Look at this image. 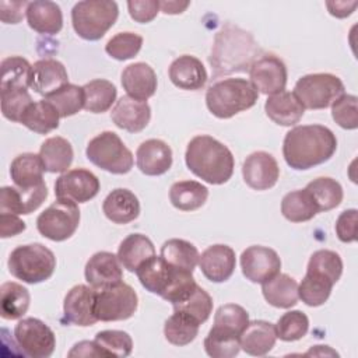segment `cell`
I'll return each mask as SVG.
<instances>
[{
	"label": "cell",
	"instance_id": "cell-25",
	"mask_svg": "<svg viewBox=\"0 0 358 358\" xmlns=\"http://www.w3.org/2000/svg\"><path fill=\"white\" fill-rule=\"evenodd\" d=\"M27 21L29 28L38 34L55 35L63 28V14L59 4L49 0L29 1L27 6Z\"/></svg>",
	"mask_w": 358,
	"mask_h": 358
},
{
	"label": "cell",
	"instance_id": "cell-19",
	"mask_svg": "<svg viewBox=\"0 0 358 358\" xmlns=\"http://www.w3.org/2000/svg\"><path fill=\"white\" fill-rule=\"evenodd\" d=\"M199 267L203 275L213 282H224L235 271L236 257L231 246L217 243L208 246L199 256Z\"/></svg>",
	"mask_w": 358,
	"mask_h": 358
},
{
	"label": "cell",
	"instance_id": "cell-26",
	"mask_svg": "<svg viewBox=\"0 0 358 358\" xmlns=\"http://www.w3.org/2000/svg\"><path fill=\"white\" fill-rule=\"evenodd\" d=\"M277 340L275 327L266 320H252L239 336L241 348L253 357H263L268 354Z\"/></svg>",
	"mask_w": 358,
	"mask_h": 358
},
{
	"label": "cell",
	"instance_id": "cell-49",
	"mask_svg": "<svg viewBox=\"0 0 358 358\" xmlns=\"http://www.w3.org/2000/svg\"><path fill=\"white\" fill-rule=\"evenodd\" d=\"M1 92V113L7 120L21 122L22 115L34 102L27 88H3Z\"/></svg>",
	"mask_w": 358,
	"mask_h": 358
},
{
	"label": "cell",
	"instance_id": "cell-43",
	"mask_svg": "<svg viewBox=\"0 0 358 358\" xmlns=\"http://www.w3.org/2000/svg\"><path fill=\"white\" fill-rule=\"evenodd\" d=\"M204 350L213 358H232L241 351L239 336L211 327L204 338Z\"/></svg>",
	"mask_w": 358,
	"mask_h": 358
},
{
	"label": "cell",
	"instance_id": "cell-42",
	"mask_svg": "<svg viewBox=\"0 0 358 358\" xmlns=\"http://www.w3.org/2000/svg\"><path fill=\"white\" fill-rule=\"evenodd\" d=\"M32 64L21 56H10L1 60L0 70V90L3 88H27L29 87Z\"/></svg>",
	"mask_w": 358,
	"mask_h": 358
},
{
	"label": "cell",
	"instance_id": "cell-59",
	"mask_svg": "<svg viewBox=\"0 0 358 358\" xmlns=\"http://www.w3.org/2000/svg\"><path fill=\"white\" fill-rule=\"evenodd\" d=\"M189 6H190V1H176V0L159 1V10L165 14H180Z\"/></svg>",
	"mask_w": 358,
	"mask_h": 358
},
{
	"label": "cell",
	"instance_id": "cell-4",
	"mask_svg": "<svg viewBox=\"0 0 358 358\" xmlns=\"http://www.w3.org/2000/svg\"><path fill=\"white\" fill-rule=\"evenodd\" d=\"M141 285L172 305L186 298L197 285L193 273L168 264L161 256H152L134 271Z\"/></svg>",
	"mask_w": 358,
	"mask_h": 358
},
{
	"label": "cell",
	"instance_id": "cell-29",
	"mask_svg": "<svg viewBox=\"0 0 358 358\" xmlns=\"http://www.w3.org/2000/svg\"><path fill=\"white\" fill-rule=\"evenodd\" d=\"M264 110L268 119L280 126H294L303 116V106L289 91H281L266 99Z\"/></svg>",
	"mask_w": 358,
	"mask_h": 358
},
{
	"label": "cell",
	"instance_id": "cell-41",
	"mask_svg": "<svg viewBox=\"0 0 358 358\" xmlns=\"http://www.w3.org/2000/svg\"><path fill=\"white\" fill-rule=\"evenodd\" d=\"M333 285L334 284L324 275L306 271L303 280L298 285V296L308 306H320L329 299Z\"/></svg>",
	"mask_w": 358,
	"mask_h": 358
},
{
	"label": "cell",
	"instance_id": "cell-54",
	"mask_svg": "<svg viewBox=\"0 0 358 358\" xmlns=\"http://www.w3.org/2000/svg\"><path fill=\"white\" fill-rule=\"evenodd\" d=\"M358 211L355 208H350L343 211L337 221H336V234L337 238L344 242V243H350V242H355L357 241V214Z\"/></svg>",
	"mask_w": 358,
	"mask_h": 358
},
{
	"label": "cell",
	"instance_id": "cell-7",
	"mask_svg": "<svg viewBox=\"0 0 358 358\" xmlns=\"http://www.w3.org/2000/svg\"><path fill=\"white\" fill-rule=\"evenodd\" d=\"M119 8L112 0H84L74 4L71 24L76 34L85 41L101 39L116 22Z\"/></svg>",
	"mask_w": 358,
	"mask_h": 358
},
{
	"label": "cell",
	"instance_id": "cell-15",
	"mask_svg": "<svg viewBox=\"0 0 358 358\" xmlns=\"http://www.w3.org/2000/svg\"><path fill=\"white\" fill-rule=\"evenodd\" d=\"M241 268L246 280L263 284L281 270V259L274 249L253 245L241 255Z\"/></svg>",
	"mask_w": 358,
	"mask_h": 358
},
{
	"label": "cell",
	"instance_id": "cell-52",
	"mask_svg": "<svg viewBox=\"0 0 358 358\" xmlns=\"http://www.w3.org/2000/svg\"><path fill=\"white\" fill-rule=\"evenodd\" d=\"M358 98L355 95L343 94L331 103L333 120L345 130H355L358 127Z\"/></svg>",
	"mask_w": 358,
	"mask_h": 358
},
{
	"label": "cell",
	"instance_id": "cell-17",
	"mask_svg": "<svg viewBox=\"0 0 358 358\" xmlns=\"http://www.w3.org/2000/svg\"><path fill=\"white\" fill-rule=\"evenodd\" d=\"M122 267L123 266L120 264L117 255L105 250L96 252L88 259L85 264V281L96 291L113 287L123 280Z\"/></svg>",
	"mask_w": 358,
	"mask_h": 358
},
{
	"label": "cell",
	"instance_id": "cell-1",
	"mask_svg": "<svg viewBox=\"0 0 358 358\" xmlns=\"http://www.w3.org/2000/svg\"><path fill=\"white\" fill-rule=\"evenodd\" d=\"M336 150L334 133L322 124L295 126L282 141L284 159L295 171H306L327 162Z\"/></svg>",
	"mask_w": 358,
	"mask_h": 358
},
{
	"label": "cell",
	"instance_id": "cell-40",
	"mask_svg": "<svg viewBox=\"0 0 358 358\" xmlns=\"http://www.w3.org/2000/svg\"><path fill=\"white\" fill-rule=\"evenodd\" d=\"M305 189L309 192L313 201L316 203L319 213L333 210L343 201V187L333 178H316L309 182Z\"/></svg>",
	"mask_w": 358,
	"mask_h": 358
},
{
	"label": "cell",
	"instance_id": "cell-56",
	"mask_svg": "<svg viewBox=\"0 0 358 358\" xmlns=\"http://www.w3.org/2000/svg\"><path fill=\"white\" fill-rule=\"evenodd\" d=\"M25 222L17 215L10 213H0V236L10 238L25 231Z\"/></svg>",
	"mask_w": 358,
	"mask_h": 358
},
{
	"label": "cell",
	"instance_id": "cell-35",
	"mask_svg": "<svg viewBox=\"0 0 358 358\" xmlns=\"http://www.w3.org/2000/svg\"><path fill=\"white\" fill-rule=\"evenodd\" d=\"M29 291L14 281L1 284L0 287V312L6 320H15L22 317L29 308Z\"/></svg>",
	"mask_w": 358,
	"mask_h": 358
},
{
	"label": "cell",
	"instance_id": "cell-34",
	"mask_svg": "<svg viewBox=\"0 0 358 358\" xmlns=\"http://www.w3.org/2000/svg\"><path fill=\"white\" fill-rule=\"evenodd\" d=\"M59 119L56 108L49 101L41 99L28 106L20 123L38 134H48L59 127Z\"/></svg>",
	"mask_w": 358,
	"mask_h": 358
},
{
	"label": "cell",
	"instance_id": "cell-46",
	"mask_svg": "<svg viewBox=\"0 0 358 358\" xmlns=\"http://www.w3.org/2000/svg\"><path fill=\"white\" fill-rule=\"evenodd\" d=\"M306 271L324 275L333 284H336L343 274V260L334 250L320 249L313 252L310 256Z\"/></svg>",
	"mask_w": 358,
	"mask_h": 358
},
{
	"label": "cell",
	"instance_id": "cell-47",
	"mask_svg": "<svg viewBox=\"0 0 358 358\" xmlns=\"http://www.w3.org/2000/svg\"><path fill=\"white\" fill-rule=\"evenodd\" d=\"M249 323V315L245 308L236 303L221 305L214 315V326L220 330L241 336Z\"/></svg>",
	"mask_w": 358,
	"mask_h": 358
},
{
	"label": "cell",
	"instance_id": "cell-14",
	"mask_svg": "<svg viewBox=\"0 0 358 358\" xmlns=\"http://www.w3.org/2000/svg\"><path fill=\"white\" fill-rule=\"evenodd\" d=\"M99 179L88 169L76 168L62 173L55 183V194L60 200L87 203L99 192Z\"/></svg>",
	"mask_w": 358,
	"mask_h": 358
},
{
	"label": "cell",
	"instance_id": "cell-18",
	"mask_svg": "<svg viewBox=\"0 0 358 358\" xmlns=\"http://www.w3.org/2000/svg\"><path fill=\"white\" fill-rule=\"evenodd\" d=\"M242 176L250 189L268 190L277 183L280 168L271 154L266 151H256L243 161Z\"/></svg>",
	"mask_w": 358,
	"mask_h": 358
},
{
	"label": "cell",
	"instance_id": "cell-2",
	"mask_svg": "<svg viewBox=\"0 0 358 358\" xmlns=\"http://www.w3.org/2000/svg\"><path fill=\"white\" fill-rule=\"evenodd\" d=\"M187 169L210 185L227 183L234 173V155L217 138L201 134L193 137L186 148Z\"/></svg>",
	"mask_w": 358,
	"mask_h": 358
},
{
	"label": "cell",
	"instance_id": "cell-39",
	"mask_svg": "<svg viewBox=\"0 0 358 358\" xmlns=\"http://www.w3.org/2000/svg\"><path fill=\"white\" fill-rule=\"evenodd\" d=\"M200 323L192 316L173 310L164 324V336L173 345H187L199 334Z\"/></svg>",
	"mask_w": 358,
	"mask_h": 358
},
{
	"label": "cell",
	"instance_id": "cell-22",
	"mask_svg": "<svg viewBox=\"0 0 358 358\" xmlns=\"http://www.w3.org/2000/svg\"><path fill=\"white\" fill-rule=\"evenodd\" d=\"M136 164L147 176L164 175L172 166V150L162 140H145L136 151Z\"/></svg>",
	"mask_w": 358,
	"mask_h": 358
},
{
	"label": "cell",
	"instance_id": "cell-44",
	"mask_svg": "<svg viewBox=\"0 0 358 358\" xmlns=\"http://www.w3.org/2000/svg\"><path fill=\"white\" fill-rule=\"evenodd\" d=\"M45 99L56 108L60 117H69L84 108V88L69 83Z\"/></svg>",
	"mask_w": 358,
	"mask_h": 358
},
{
	"label": "cell",
	"instance_id": "cell-5",
	"mask_svg": "<svg viewBox=\"0 0 358 358\" xmlns=\"http://www.w3.org/2000/svg\"><path fill=\"white\" fill-rule=\"evenodd\" d=\"M259 92L245 78H225L214 83L206 92V105L218 119H229L250 109Z\"/></svg>",
	"mask_w": 358,
	"mask_h": 358
},
{
	"label": "cell",
	"instance_id": "cell-12",
	"mask_svg": "<svg viewBox=\"0 0 358 358\" xmlns=\"http://www.w3.org/2000/svg\"><path fill=\"white\" fill-rule=\"evenodd\" d=\"M14 337L22 354L32 358H48L56 347L53 330L36 317L18 320L14 329Z\"/></svg>",
	"mask_w": 358,
	"mask_h": 358
},
{
	"label": "cell",
	"instance_id": "cell-6",
	"mask_svg": "<svg viewBox=\"0 0 358 358\" xmlns=\"http://www.w3.org/2000/svg\"><path fill=\"white\" fill-rule=\"evenodd\" d=\"M8 271L17 280L27 284H38L52 277L56 268V257L42 243L17 246L7 262Z\"/></svg>",
	"mask_w": 358,
	"mask_h": 358
},
{
	"label": "cell",
	"instance_id": "cell-48",
	"mask_svg": "<svg viewBox=\"0 0 358 358\" xmlns=\"http://www.w3.org/2000/svg\"><path fill=\"white\" fill-rule=\"evenodd\" d=\"M277 338L282 341H296L306 336L309 330V319L301 310L285 312L274 324Z\"/></svg>",
	"mask_w": 358,
	"mask_h": 358
},
{
	"label": "cell",
	"instance_id": "cell-8",
	"mask_svg": "<svg viewBox=\"0 0 358 358\" xmlns=\"http://www.w3.org/2000/svg\"><path fill=\"white\" fill-rule=\"evenodd\" d=\"M85 155L95 166L115 175L130 172L134 164L131 151L113 131H102L91 138Z\"/></svg>",
	"mask_w": 358,
	"mask_h": 358
},
{
	"label": "cell",
	"instance_id": "cell-21",
	"mask_svg": "<svg viewBox=\"0 0 358 358\" xmlns=\"http://www.w3.org/2000/svg\"><path fill=\"white\" fill-rule=\"evenodd\" d=\"M112 122L129 133H138L147 127L151 119V108L147 101H138L123 95L116 101L112 112Z\"/></svg>",
	"mask_w": 358,
	"mask_h": 358
},
{
	"label": "cell",
	"instance_id": "cell-10",
	"mask_svg": "<svg viewBox=\"0 0 358 358\" xmlns=\"http://www.w3.org/2000/svg\"><path fill=\"white\" fill-rule=\"evenodd\" d=\"M80 224L77 203L57 199L36 218L39 234L53 242H63L74 235Z\"/></svg>",
	"mask_w": 358,
	"mask_h": 358
},
{
	"label": "cell",
	"instance_id": "cell-33",
	"mask_svg": "<svg viewBox=\"0 0 358 358\" xmlns=\"http://www.w3.org/2000/svg\"><path fill=\"white\" fill-rule=\"evenodd\" d=\"M208 197V189L196 180H179L169 189L172 206L180 211L199 210Z\"/></svg>",
	"mask_w": 358,
	"mask_h": 358
},
{
	"label": "cell",
	"instance_id": "cell-13",
	"mask_svg": "<svg viewBox=\"0 0 358 358\" xmlns=\"http://www.w3.org/2000/svg\"><path fill=\"white\" fill-rule=\"evenodd\" d=\"M249 78L257 92L273 95L284 91L287 85V66L275 55L266 53L250 64Z\"/></svg>",
	"mask_w": 358,
	"mask_h": 358
},
{
	"label": "cell",
	"instance_id": "cell-53",
	"mask_svg": "<svg viewBox=\"0 0 358 358\" xmlns=\"http://www.w3.org/2000/svg\"><path fill=\"white\" fill-rule=\"evenodd\" d=\"M127 8L130 17L140 22L147 24L152 21L159 13V1L158 0H130L127 1Z\"/></svg>",
	"mask_w": 358,
	"mask_h": 358
},
{
	"label": "cell",
	"instance_id": "cell-50",
	"mask_svg": "<svg viewBox=\"0 0 358 358\" xmlns=\"http://www.w3.org/2000/svg\"><path fill=\"white\" fill-rule=\"evenodd\" d=\"M94 341L106 357H129L133 350V340L123 330H102L95 334Z\"/></svg>",
	"mask_w": 358,
	"mask_h": 358
},
{
	"label": "cell",
	"instance_id": "cell-30",
	"mask_svg": "<svg viewBox=\"0 0 358 358\" xmlns=\"http://www.w3.org/2000/svg\"><path fill=\"white\" fill-rule=\"evenodd\" d=\"M264 299L274 308L289 309L298 303V282L288 274L278 273L262 284Z\"/></svg>",
	"mask_w": 358,
	"mask_h": 358
},
{
	"label": "cell",
	"instance_id": "cell-28",
	"mask_svg": "<svg viewBox=\"0 0 358 358\" xmlns=\"http://www.w3.org/2000/svg\"><path fill=\"white\" fill-rule=\"evenodd\" d=\"M43 164L39 154L24 152L17 155L10 165V176L15 187L29 190L45 185Z\"/></svg>",
	"mask_w": 358,
	"mask_h": 358
},
{
	"label": "cell",
	"instance_id": "cell-20",
	"mask_svg": "<svg viewBox=\"0 0 358 358\" xmlns=\"http://www.w3.org/2000/svg\"><path fill=\"white\" fill-rule=\"evenodd\" d=\"M69 84V74L63 63L56 59H41L32 64L29 87L34 92L49 96Z\"/></svg>",
	"mask_w": 358,
	"mask_h": 358
},
{
	"label": "cell",
	"instance_id": "cell-3",
	"mask_svg": "<svg viewBox=\"0 0 358 358\" xmlns=\"http://www.w3.org/2000/svg\"><path fill=\"white\" fill-rule=\"evenodd\" d=\"M256 50V42L249 32L234 24H225L217 32L210 55L214 77L248 70L255 62Z\"/></svg>",
	"mask_w": 358,
	"mask_h": 358
},
{
	"label": "cell",
	"instance_id": "cell-58",
	"mask_svg": "<svg viewBox=\"0 0 358 358\" xmlns=\"http://www.w3.org/2000/svg\"><path fill=\"white\" fill-rule=\"evenodd\" d=\"M326 6L331 15L337 18H345L354 13L358 3L357 1H327Z\"/></svg>",
	"mask_w": 358,
	"mask_h": 358
},
{
	"label": "cell",
	"instance_id": "cell-27",
	"mask_svg": "<svg viewBox=\"0 0 358 358\" xmlns=\"http://www.w3.org/2000/svg\"><path fill=\"white\" fill-rule=\"evenodd\" d=\"M102 210L105 217L115 224H129L140 214V201L129 189L117 187L103 200Z\"/></svg>",
	"mask_w": 358,
	"mask_h": 358
},
{
	"label": "cell",
	"instance_id": "cell-16",
	"mask_svg": "<svg viewBox=\"0 0 358 358\" xmlns=\"http://www.w3.org/2000/svg\"><path fill=\"white\" fill-rule=\"evenodd\" d=\"M96 289L78 284L74 285L64 296L63 302V313L64 320L67 323L87 327L92 326L98 322L95 316V299H96Z\"/></svg>",
	"mask_w": 358,
	"mask_h": 358
},
{
	"label": "cell",
	"instance_id": "cell-23",
	"mask_svg": "<svg viewBox=\"0 0 358 358\" xmlns=\"http://www.w3.org/2000/svg\"><path fill=\"white\" fill-rule=\"evenodd\" d=\"M120 80L122 87L127 95L138 101H147L151 98L155 94L158 85L154 69L144 62L126 66L122 71Z\"/></svg>",
	"mask_w": 358,
	"mask_h": 358
},
{
	"label": "cell",
	"instance_id": "cell-55",
	"mask_svg": "<svg viewBox=\"0 0 358 358\" xmlns=\"http://www.w3.org/2000/svg\"><path fill=\"white\" fill-rule=\"evenodd\" d=\"M29 1H0V20L6 24H18L24 18Z\"/></svg>",
	"mask_w": 358,
	"mask_h": 358
},
{
	"label": "cell",
	"instance_id": "cell-37",
	"mask_svg": "<svg viewBox=\"0 0 358 358\" xmlns=\"http://www.w3.org/2000/svg\"><path fill=\"white\" fill-rule=\"evenodd\" d=\"M281 213L291 222H305L312 220L319 208L306 189L292 190L281 200Z\"/></svg>",
	"mask_w": 358,
	"mask_h": 358
},
{
	"label": "cell",
	"instance_id": "cell-24",
	"mask_svg": "<svg viewBox=\"0 0 358 358\" xmlns=\"http://www.w3.org/2000/svg\"><path fill=\"white\" fill-rule=\"evenodd\" d=\"M168 74L175 87L186 91L201 90L207 83L204 64L192 55H182L176 57L171 63Z\"/></svg>",
	"mask_w": 358,
	"mask_h": 358
},
{
	"label": "cell",
	"instance_id": "cell-38",
	"mask_svg": "<svg viewBox=\"0 0 358 358\" xmlns=\"http://www.w3.org/2000/svg\"><path fill=\"white\" fill-rule=\"evenodd\" d=\"M84 88V109L91 113L106 112L116 101V87L103 78H95L83 85Z\"/></svg>",
	"mask_w": 358,
	"mask_h": 358
},
{
	"label": "cell",
	"instance_id": "cell-31",
	"mask_svg": "<svg viewBox=\"0 0 358 358\" xmlns=\"http://www.w3.org/2000/svg\"><path fill=\"white\" fill-rule=\"evenodd\" d=\"M39 157L46 172L64 173L73 162L74 152L70 141L56 136L49 137L42 143L39 148Z\"/></svg>",
	"mask_w": 358,
	"mask_h": 358
},
{
	"label": "cell",
	"instance_id": "cell-51",
	"mask_svg": "<svg viewBox=\"0 0 358 358\" xmlns=\"http://www.w3.org/2000/svg\"><path fill=\"white\" fill-rule=\"evenodd\" d=\"M143 46V36L134 32H119L112 36L106 45L105 52L116 60H127L134 57Z\"/></svg>",
	"mask_w": 358,
	"mask_h": 358
},
{
	"label": "cell",
	"instance_id": "cell-9",
	"mask_svg": "<svg viewBox=\"0 0 358 358\" xmlns=\"http://www.w3.org/2000/svg\"><path fill=\"white\" fill-rule=\"evenodd\" d=\"M343 94V81L330 73L306 74L294 87V95L302 103L303 109L329 108Z\"/></svg>",
	"mask_w": 358,
	"mask_h": 358
},
{
	"label": "cell",
	"instance_id": "cell-57",
	"mask_svg": "<svg viewBox=\"0 0 358 358\" xmlns=\"http://www.w3.org/2000/svg\"><path fill=\"white\" fill-rule=\"evenodd\" d=\"M69 357H84V358H94V357H106L105 352L99 348V345L92 340H83L73 345L69 351Z\"/></svg>",
	"mask_w": 358,
	"mask_h": 358
},
{
	"label": "cell",
	"instance_id": "cell-36",
	"mask_svg": "<svg viewBox=\"0 0 358 358\" xmlns=\"http://www.w3.org/2000/svg\"><path fill=\"white\" fill-rule=\"evenodd\" d=\"M168 264L193 273L199 263V250L197 248L185 239H168L161 246L159 255Z\"/></svg>",
	"mask_w": 358,
	"mask_h": 358
},
{
	"label": "cell",
	"instance_id": "cell-11",
	"mask_svg": "<svg viewBox=\"0 0 358 358\" xmlns=\"http://www.w3.org/2000/svg\"><path fill=\"white\" fill-rule=\"evenodd\" d=\"M138 306L136 291L126 282H119L113 287L96 292L95 316L101 322H117L130 319Z\"/></svg>",
	"mask_w": 358,
	"mask_h": 358
},
{
	"label": "cell",
	"instance_id": "cell-32",
	"mask_svg": "<svg viewBox=\"0 0 358 358\" xmlns=\"http://www.w3.org/2000/svg\"><path fill=\"white\" fill-rule=\"evenodd\" d=\"M152 256H155V248L150 238L143 234H130L120 242L117 249V259L129 271H136L138 266Z\"/></svg>",
	"mask_w": 358,
	"mask_h": 358
},
{
	"label": "cell",
	"instance_id": "cell-45",
	"mask_svg": "<svg viewBox=\"0 0 358 358\" xmlns=\"http://www.w3.org/2000/svg\"><path fill=\"white\" fill-rule=\"evenodd\" d=\"M172 306L173 310L183 312L201 324L210 317L213 312V298L200 285H196L186 298L173 303Z\"/></svg>",
	"mask_w": 358,
	"mask_h": 358
}]
</instances>
